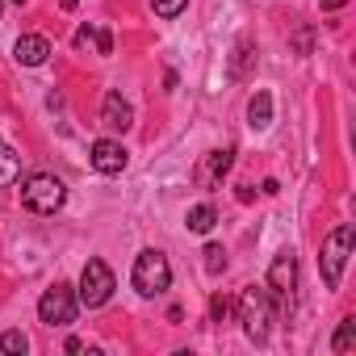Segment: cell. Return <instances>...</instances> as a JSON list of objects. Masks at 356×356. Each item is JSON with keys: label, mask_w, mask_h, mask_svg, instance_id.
Listing matches in <instances>:
<instances>
[{"label": "cell", "mask_w": 356, "mask_h": 356, "mask_svg": "<svg viewBox=\"0 0 356 356\" xmlns=\"http://www.w3.org/2000/svg\"><path fill=\"white\" fill-rule=\"evenodd\" d=\"M235 314H239V323H243V335H248L252 343H264V339H268V323H273V293H268L264 285L239 289Z\"/></svg>", "instance_id": "cell-1"}, {"label": "cell", "mask_w": 356, "mask_h": 356, "mask_svg": "<svg viewBox=\"0 0 356 356\" xmlns=\"http://www.w3.org/2000/svg\"><path fill=\"white\" fill-rule=\"evenodd\" d=\"M352 222H339L327 239H323V252H318V273H323V285L327 289H339L343 281V268H348V256H352Z\"/></svg>", "instance_id": "cell-2"}, {"label": "cell", "mask_w": 356, "mask_h": 356, "mask_svg": "<svg viewBox=\"0 0 356 356\" xmlns=\"http://www.w3.org/2000/svg\"><path fill=\"white\" fill-rule=\"evenodd\" d=\"M130 281H134V289H138L143 298H159V293L172 285V264H168V256H163V252H155V248L138 252Z\"/></svg>", "instance_id": "cell-3"}, {"label": "cell", "mask_w": 356, "mask_h": 356, "mask_svg": "<svg viewBox=\"0 0 356 356\" xmlns=\"http://www.w3.org/2000/svg\"><path fill=\"white\" fill-rule=\"evenodd\" d=\"M63 202H67V189H63L59 176H51V172H34L30 181L22 185V206L34 210V214H55Z\"/></svg>", "instance_id": "cell-4"}, {"label": "cell", "mask_w": 356, "mask_h": 356, "mask_svg": "<svg viewBox=\"0 0 356 356\" xmlns=\"http://www.w3.org/2000/svg\"><path fill=\"white\" fill-rule=\"evenodd\" d=\"M76 310H80V298H76V289H72L67 281H55V285L38 298V318H42L47 327H67V323H76Z\"/></svg>", "instance_id": "cell-5"}, {"label": "cell", "mask_w": 356, "mask_h": 356, "mask_svg": "<svg viewBox=\"0 0 356 356\" xmlns=\"http://www.w3.org/2000/svg\"><path fill=\"white\" fill-rule=\"evenodd\" d=\"M113 273H109V264L105 260H88L84 264V273H80V306H88V310H97V306H105L109 298H113Z\"/></svg>", "instance_id": "cell-6"}, {"label": "cell", "mask_w": 356, "mask_h": 356, "mask_svg": "<svg viewBox=\"0 0 356 356\" xmlns=\"http://www.w3.org/2000/svg\"><path fill=\"white\" fill-rule=\"evenodd\" d=\"M264 289H268L277 302H289V298H293V289H298V260H293L289 248L273 256V264H268V285H264Z\"/></svg>", "instance_id": "cell-7"}, {"label": "cell", "mask_w": 356, "mask_h": 356, "mask_svg": "<svg viewBox=\"0 0 356 356\" xmlns=\"http://www.w3.org/2000/svg\"><path fill=\"white\" fill-rule=\"evenodd\" d=\"M231 163H235V151H231V147L206 151V155L197 159V168H193V185H197V189H218L222 176L231 172Z\"/></svg>", "instance_id": "cell-8"}, {"label": "cell", "mask_w": 356, "mask_h": 356, "mask_svg": "<svg viewBox=\"0 0 356 356\" xmlns=\"http://www.w3.org/2000/svg\"><path fill=\"white\" fill-rule=\"evenodd\" d=\"M126 147L122 143H113V138H97L92 147H88V163L101 172V176H118L122 168H126Z\"/></svg>", "instance_id": "cell-9"}, {"label": "cell", "mask_w": 356, "mask_h": 356, "mask_svg": "<svg viewBox=\"0 0 356 356\" xmlns=\"http://www.w3.org/2000/svg\"><path fill=\"white\" fill-rule=\"evenodd\" d=\"M13 55H17V63H26V67H42V63L51 59V42H47L42 34H22L17 47H13Z\"/></svg>", "instance_id": "cell-10"}, {"label": "cell", "mask_w": 356, "mask_h": 356, "mask_svg": "<svg viewBox=\"0 0 356 356\" xmlns=\"http://www.w3.org/2000/svg\"><path fill=\"white\" fill-rule=\"evenodd\" d=\"M101 122L109 130H130L134 126V109L122 101V92H105V105H101Z\"/></svg>", "instance_id": "cell-11"}, {"label": "cell", "mask_w": 356, "mask_h": 356, "mask_svg": "<svg viewBox=\"0 0 356 356\" xmlns=\"http://www.w3.org/2000/svg\"><path fill=\"white\" fill-rule=\"evenodd\" d=\"M248 126H252V130H268V126H273V97H268L264 88L248 101Z\"/></svg>", "instance_id": "cell-12"}, {"label": "cell", "mask_w": 356, "mask_h": 356, "mask_svg": "<svg viewBox=\"0 0 356 356\" xmlns=\"http://www.w3.org/2000/svg\"><path fill=\"white\" fill-rule=\"evenodd\" d=\"M17 181H22V155L9 143H0V189H9Z\"/></svg>", "instance_id": "cell-13"}, {"label": "cell", "mask_w": 356, "mask_h": 356, "mask_svg": "<svg viewBox=\"0 0 356 356\" xmlns=\"http://www.w3.org/2000/svg\"><path fill=\"white\" fill-rule=\"evenodd\" d=\"M214 222H218V210H214V206H206V202H202V206H193V210L185 214V227H189L193 235H210V231H214Z\"/></svg>", "instance_id": "cell-14"}, {"label": "cell", "mask_w": 356, "mask_h": 356, "mask_svg": "<svg viewBox=\"0 0 356 356\" xmlns=\"http://www.w3.org/2000/svg\"><path fill=\"white\" fill-rule=\"evenodd\" d=\"M252 63H256V42L252 38H239L235 42V59H231V80H243Z\"/></svg>", "instance_id": "cell-15"}, {"label": "cell", "mask_w": 356, "mask_h": 356, "mask_svg": "<svg viewBox=\"0 0 356 356\" xmlns=\"http://www.w3.org/2000/svg\"><path fill=\"white\" fill-rule=\"evenodd\" d=\"M0 352H9V356H26L30 352V339L22 331H5L0 335Z\"/></svg>", "instance_id": "cell-16"}, {"label": "cell", "mask_w": 356, "mask_h": 356, "mask_svg": "<svg viewBox=\"0 0 356 356\" xmlns=\"http://www.w3.org/2000/svg\"><path fill=\"white\" fill-rule=\"evenodd\" d=\"M352 343H356V318H343L339 331H335V339H331V348H335V352H348Z\"/></svg>", "instance_id": "cell-17"}, {"label": "cell", "mask_w": 356, "mask_h": 356, "mask_svg": "<svg viewBox=\"0 0 356 356\" xmlns=\"http://www.w3.org/2000/svg\"><path fill=\"white\" fill-rule=\"evenodd\" d=\"M185 5H189V0H151V9H155V17H163V22H172V17H181V13H185Z\"/></svg>", "instance_id": "cell-18"}, {"label": "cell", "mask_w": 356, "mask_h": 356, "mask_svg": "<svg viewBox=\"0 0 356 356\" xmlns=\"http://www.w3.org/2000/svg\"><path fill=\"white\" fill-rule=\"evenodd\" d=\"M202 256H206V273H214V277H218V273L227 268V252H222L218 243H206V252H202Z\"/></svg>", "instance_id": "cell-19"}, {"label": "cell", "mask_w": 356, "mask_h": 356, "mask_svg": "<svg viewBox=\"0 0 356 356\" xmlns=\"http://www.w3.org/2000/svg\"><path fill=\"white\" fill-rule=\"evenodd\" d=\"M310 47H314V30L302 26V30L293 34V55H310Z\"/></svg>", "instance_id": "cell-20"}, {"label": "cell", "mask_w": 356, "mask_h": 356, "mask_svg": "<svg viewBox=\"0 0 356 356\" xmlns=\"http://www.w3.org/2000/svg\"><path fill=\"white\" fill-rule=\"evenodd\" d=\"M227 310H231V306H227V298H218V293H214V298H210V318H214V323H222V318H227Z\"/></svg>", "instance_id": "cell-21"}, {"label": "cell", "mask_w": 356, "mask_h": 356, "mask_svg": "<svg viewBox=\"0 0 356 356\" xmlns=\"http://www.w3.org/2000/svg\"><path fill=\"white\" fill-rule=\"evenodd\" d=\"M92 42H97V51H101V55H109V51H113V38H109V30H97V38H92Z\"/></svg>", "instance_id": "cell-22"}, {"label": "cell", "mask_w": 356, "mask_h": 356, "mask_svg": "<svg viewBox=\"0 0 356 356\" xmlns=\"http://www.w3.org/2000/svg\"><path fill=\"white\" fill-rule=\"evenodd\" d=\"M92 38H97V30H92V26H80V30H76V47H88Z\"/></svg>", "instance_id": "cell-23"}, {"label": "cell", "mask_w": 356, "mask_h": 356, "mask_svg": "<svg viewBox=\"0 0 356 356\" xmlns=\"http://www.w3.org/2000/svg\"><path fill=\"white\" fill-rule=\"evenodd\" d=\"M348 0H323V13H335V9H343Z\"/></svg>", "instance_id": "cell-24"}, {"label": "cell", "mask_w": 356, "mask_h": 356, "mask_svg": "<svg viewBox=\"0 0 356 356\" xmlns=\"http://www.w3.org/2000/svg\"><path fill=\"white\" fill-rule=\"evenodd\" d=\"M76 5H80V0H63V9H76Z\"/></svg>", "instance_id": "cell-25"}, {"label": "cell", "mask_w": 356, "mask_h": 356, "mask_svg": "<svg viewBox=\"0 0 356 356\" xmlns=\"http://www.w3.org/2000/svg\"><path fill=\"white\" fill-rule=\"evenodd\" d=\"M17 5H26V0H17Z\"/></svg>", "instance_id": "cell-26"}]
</instances>
